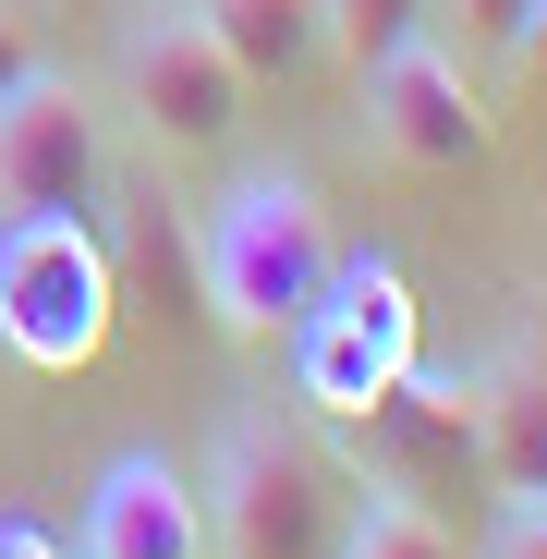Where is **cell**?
Listing matches in <instances>:
<instances>
[{
  "mask_svg": "<svg viewBox=\"0 0 547 559\" xmlns=\"http://www.w3.org/2000/svg\"><path fill=\"white\" fill-rule=\"evenodd\" d=\"M438 25H463V49L511 61V49H523V25H535V0H438Z\"/></svg>",
  "mask_w": 547,
  "mask_h": 559,
  "instance_id": "cell-14",
  "label": "cell"
},
{
  "mask_svg": "<svg viewBox=\"0 0 547 559\" xmlns=\"http://www.w3.org/2000/svg\"><path fill=\"white\" fill-rule=\"evenodd\" d=\"M487 475L511 499L547 487V378L535 365H487Z\"/></svg>",
  "mask_w": 547,
  "mask_h": 559,
  "instance_id": "cell-11",
  "label": "cell"
},
{
  "mask_svg": "<svg viewBox=\"0 0 547 559\" xmlns=\"http://www.w3.org/2000/svg\"><path fill=\"white\" fill-rule=\"evenodd\" d=\"M122 305V267L98 243V207H49V219H0V353H25L37 378L98 365Z\"/></svg>",
  "mask_w": 547,
  "mask_h": 559,
  "instance_id": "cell-3",
  "label": "cell"
},
{
  "mask_svg": "<svg viewBox=\"0 0 547 559\" xmlns=\"http://www.w3.org/2000/svg\"><path fill=\"white\" fill-rule=\"evenodd\" d=\"M207 499V547L219 559H329L341 547V511H353V475L281 414H243L219 438V475L195 487Z\"/></svg>",
  "mask_w": 547,
  "mask_h": 559,
  "instance_id": "cell-2",
  "label": "cell"
},
{
  "mask_svg": "<svg viewBox=\"0 0 547 559\" xmlns=\"http://www.w3.org/2000/svg\"><path fill=\"white\" fill-rule=\"evenodd\" d=\"M511 61H523V73L547 85V0H535V25H523V49H511Z\"/></svg>",
  "mask_w": 547,
  "mask_h": 559,
  "instance_id": "cell-18",
  "label": "cell"
},
{
  "mask_svg": "<svg viewBox=\"0 0 547 559\" xmlns=\"http://www.w3.org/2000/svg\"><path fill=\"white\" fill-rule=\"evenodd\" d=\"M341 438H353V462H341L353 487H390V499L438 511L463 475H487V365H426L414 353Z\"/></svg>",
  "mask_w": 547,
  "mask_h": 559,
  "instance_id": "cell-5",
  "label": "cell"
},
{
  "mask_svg": "<svg viewBox=\"0 0 547 559\" xmlns=\"http://www.w3.org/2000/svg\"><path fill=\"white\" fill-rule=\"evenodd\" d=\"M281 353H293V402H305L317 426H353V414H365V402H378L402 365L426 353L414 280H402L390 255H341V267H329V293L281 329Z\"/></svg>",
  "mask_w": 547,
  "mask_h": 559,
  "instance_id": "cell-4",
  "label": "cell"
},
{
  "mask_svg": "<svg viewBox=\"0 0 547 559\" xmlns=\"http://www.w3.org/2000/svg\"><path fill=\"white\" fill-rule=\"evenodd\" d=\"M122 85H134V110L158 122V146H231L243 134V61L195 25V0H146L134 37H122Z\"/></svg>",
  "mask_w": 547,
  "mask_h": 559,
  "instance_id": "cell-6",
  "label": "cell"
},
{
  "mask_svg": "<svg viewBox=\"0 0 547 559\" xmlns=\"http://www.w3.org/2000/svg\"><path fill=\"white\" fill-rule=\"evenodd\" d=\"M329 559H463V547H450V523H438L426 499L353 487V511H341V547H329Z\"/></svg>",
  "mask_w": 547,
  "mask_h": 559,
  "instance_id": "cell-12",
  "label": "cell"
},
{
  "mask_svg": "<svg viewBox=\"0 0 547 559\" xmlns=\"http://www.w3.org/2000/svg\"><path fill=\"white\" fill-rule=\"evenodd\" d=\"M414 37H438V0H329V49H341L353 73H378V61L414 49Z\"/></svg>",
  "mask_w": 547,
  "mask_h": 559,
  "instance_id": "cell-13",
  "label": "cell"
},
{
  "mask_svg": "<svg viewBox=\"0 0 547 559\" xmlns=\"http://www.w3.org/2000/svg\"><path fill=\"white\" fill-rule=\"evenodd\" d=\"M365 122H378V146L414 158V170H475L487 158V98H475V73L438 37H414V49H390L365 73Z\"/></svg>",
  "mask_w": 547,
  "mask_h": 559,
  "instance_id": "cell-8",
  "label": "cell"
},
{
  "mask_svg": "<svg viewBox=\"0 0 547 559\" xmlns=\"http://www.w3.org/2000/svg\"><path fill=\"white\" fill-rule=\"evenodd\" d=\"M73 559H207V499L170 475V462H110L98 499H85V547Z\"/></svg>",
  "mask_w": 547,
  "mask_h": 559,
  "instance_id": "cell-9",
  "label": "cell"
},
{
  "mask_svg": "<svg viewBox=\"0 0 547 559\" xmlns=\"http://www.w3.org/2000/svg\"><path fill=\"white\" fill-rule=\"evenodd\" d=\"M195 25L243 61V85H305L329 61V0H195Z\"/></svg>",
  "mask_w": 547,
  "mask_h": 559,
  "instance_id": "cell-10",
  "label": "cell"
},
{
  "mask_svg": "<svg viewBox=\"0 0 547 559\" xmlns=\"http://www.w3.org/2000/svg\"><path fill=\"white\" fill-rule=\"evenodd\" d=\"M487 559H547V511H511V523L487 535Z\"/></svg>",
  "mask_w": 547,
  "mask_h": 559,
  "instance_id": "cell-16",
  "label": "cell"
},
{
  "mask_svg": "<svg viewBox=\"0 0 547 559\" xmlns=\"http://www.w3.org/2000/svg\"><path fill=\"white\" fill-rule=\"evenodd\" d=\"M110 182V146H98V110L73 98L61 73H25L0 98V219H49V207H98Z\"/></svg>",
  "mask_w": 547,
  "mask_h": 559,
  "instance_id": "cell-7",
  "label": "cell"
},
{
  "mask_svg": "<svg viewBox=\"0 0 547 559\" xmlns=\"http://www.w3.org/2000/svg\"><path fill=\"white\" fill-rule=\"evenodd\" d=\"M25 73H49V61H37V37H25L13 13H0V98H13V85H25Z\"/></svg>",
  "mask_w": 547,
  "mask_h": 559,
  "instance_id": "cell-17",
  "label": "cell"
},
{
  "mask_svg": "<svg viewBox=\"0 0 547 559\" xmlns=\"http://www.w3.org/2000/svg\"><path fill=\"white\" fill-rule=\"evenodd\" d=\"M195 267H207V317H219L231 341H281V329L329 293L341 243H329V219H317V195H305L293 170H255V182H231V195L207 207Z\"/></svg>",
  "mask_w": 547,
  "mask_h": 559,
  "instance_id": "cell-1",
  "label": "cell"
},
{
  "mask_svg": "<svg viewBox=\"0 0 547 559\" xmlns=\"http://www.w3.org/2000/svg\"><path fill=\"white\" fill-rule=\"evenodd\" d=\"M0 559H73L49 523H25V511H0Z\"/></svg>",
  "mask_w": 547,
  "mask_h": 559,
  "instance_id": "cell-15",
  "label": "cell"
},
{
  "mask_svg": "<svg viewBox=\"0 0 547 559\" xmlns=\"http://www.w3.org/2000/svg\"><path fill=\"white\" fill-rule=\"evenodd\" d=\"M511 511H547V487H535V499H511Z\"/></svg>",
  "mask_w": 547,
  "mask_h": 559,
  "instance_id": "cell-19",
  "label": "cell"
}]
</instances>
